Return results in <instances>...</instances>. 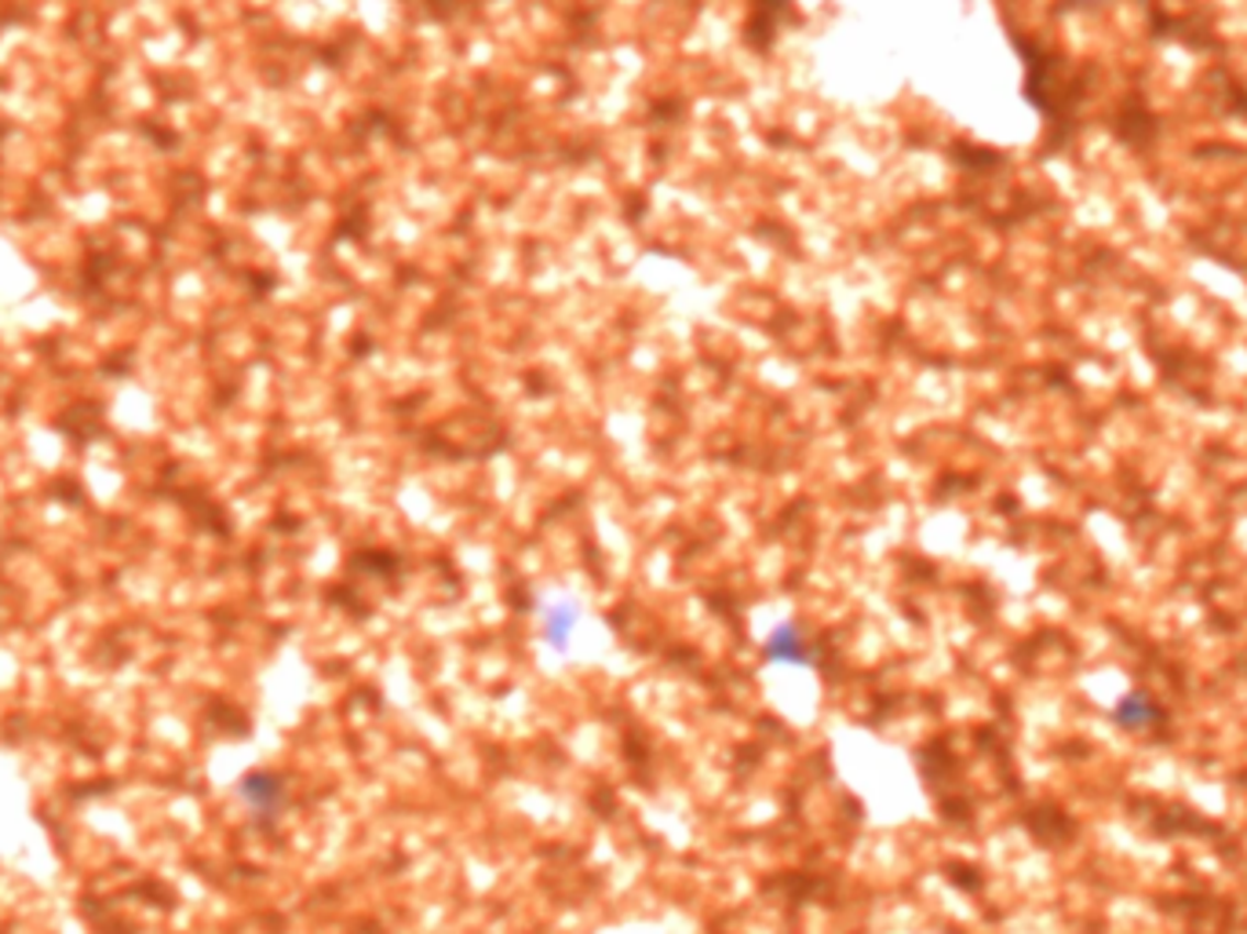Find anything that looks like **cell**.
<instances>
[{
    "label": "cell",
    "instance_id": "cell-1",
    "mask_svg": "<svg viewBox=\"0 0 1247 934\" xmlns=\"http://www.w3.org/2000/svg\"><path fill=\"white\" fill-rule=\"evenodd\" d=\"M762 657L770 660V665H784V668H810L817 660L814 643H806L803 629H799V624H792V621L777 624V629L766 635Z\"/></svg>",
    "mask_w": 1247,
    "mask_h": 934
},
{
    "label": "cell",
    "instance_id": "cell-2",
    "mask_svg": "<svg viewBox=\"0 0 1247 934\" xmlns=\"http://www.w3.org/2000/svg\"><path fill=\"white\" fill-rule=\"evenodd\" d=\"M1113 720H1116L1120 726H1124V731L1142 734V731H1153V726H1160V723H1164V709L1149 698V693L1135 690V693H1127V698L1116 704Z\"/></svg>",
    "mask_w": 1247,
    "mask_h": 934
},
{
    "label": "cell",
    "instance_id": "cell-3",
    "mask_svg": "<svg viewBox=\"0 0 1247 934\" xmlns=\"http://www.w3.org/2000/svg\"><path fill=\"white\" fill-rule=\"evenodd\" d=\"M242 796L248 800L252 811L270 814V811H278V807L285 803V785H281V778H274V774L256 770V774H248V778L242 781Z\"/></svg>",
    "mask_w": 1247,
    "mask_h": 934
},
{
    "label": "cell",
    "instance_id": "cell-4",
    "mask_svg": "<svg viewBox=\"0 0 1247 934\" xmlns=\"http://www.w3.org/2000/svg\"><path fill=\"white\" fill-rule=\"evenodd\" d=\"M577 624H580V610L574 602H555V607H547L544 613V640L552 643L555 651H566L577 635Z\"/></svg>",
    "mask_w": 1247,
    "mask_h": 934
}]
</instances>
